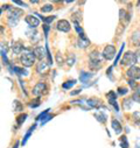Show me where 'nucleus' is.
<instances>
[{
    "mask_svg": "<svg viewBox=\"0 0 140 148\" xmlns=\"http://www.w3.org/2000/svg\"><path fill=\"white\" fill-rule=\"evenodd\" d=\"M90 68L93 70H98L102 68V56L98 51H92L90 54Z\"/></svg>",
    "mask_w": 140,
    "mask_h": 148,
    "instance_id": "obj_1",
    "label": "nucleus"
},
{
    "mask_svg": "<svg viewBox=\"0 0 140 148\" xmlns=\"http://www.w3.org/2000/svg\"><path fill=\"white\" fill-rule=\"evenodd\" d=\"M137 61H138V60H137L135 54L132 53V51H127V53L124 54V57H123V60H121V63H123L124 65H131V66H133V64H134Z\"/></svg>",
    "mask_w": 140,
    "mask_h": 148,
    "instance_id": "obj_2",
    "label": "nucleus"
},
{
    "mask_svg": "<svg viewBox=\"0 0 140 148\" xmlns=\"http://www.w3.org/2000/svg\"><path fill=\"white\" fill-rule=\"evenodd\" d=\"M20 61L25 66H32L33 63L35 62V55L33 53H25L21 55Z\"/></svg>",
    "mask_w": 140,
    "mask_h": 148,
    "instance_id": "obj_3",
    "label": "nucleus"
},
{
    "mask_svg": "<svg viewBox=\"0 0 140 148\" xmlns=\"http://www.w3.org/2000/svg\"><path fill=\"white\" fill-rule=\"evenodd\" d=\"M46 93H48V86L42 82L38 83L33 89V95L34 96L39 97V96H42V95H46Z\"/></svg>",
    "mask_w": 140,
    "mask_h": 148,
    "instance_id": "obj_4",
    "label": "nucleus"
},
{
    "mask_svg": "<svg viewBox=\"0 0 140 148\" xmlns=\"http://www.w3.org/2000/svg\"><path fill=\"white\" fill-rule=\"evenodd\" d=\"M115 55H116V48L113 46H106V47L104 48L103 56H104L105 60L110 61V60H112L115 57Z\"/></svg>",
    "mask_w": 140,
    "mask_h": 148,
    "instance_id": "obj_5",
    "label": "nucleus"
},
{
    "mask_svg": "<svg viewBox=\"0 0 140 148\" xmlns=\"http://www.w3.org/2000/svg\"><path fill=\"white\" fill-rule=\"evenodd\" d=\"M127 76L130 77V78H132V79H139L140 78V68H138V66H135V65H133V66H131L128 70H127Z\"/></svg>",
    "mask_w": 140,
    "mask_h": 148,
    "instance_id": "obj_6",
    "label": "nucleus"
},
{
    "mask_svg": "<svg viewBox=\"0 0 140 148\" xmlns=\"http://www.w3.org/2000/svg\"><path fill=\"white\" fill-rule=\"evenodd\" d=\"M23 12H22V10H19V8H10V11H8V21L11 22V21H13V19H15L16 21H18V19H19V16L22 14Z\"/></svg>",
    "mask_w": 140,
    "mask_h": 148,
    "instance_id": "obj_7",
    "label": "nucleus"
},
{
    "mask_svg": "<svg viewBox=\"0 0 140 148\" xmlns=\"http://www.w3.org/2000/svg\"><path fill=\"white\" fill-rule=\"evenodd\" d=\"M25 20H26V22H27L30 27H33V28L38 27V26L40 25V20H39L36 16H33V15H27Z\"/></svg>",
    "mask_w": 140,
    "mask_h": 148,
    "instance_id": "obj_8",
    "label": "nucleus"
},
{
    "mask_svg": "<svg viewBox=\"0 0 140 148\" xmlns=\"http://www.w3.org/2000/svg\"><path fill=\"white\" fill-rule=\"evenodd\" d=\"M57 29L64 33H68L70 30V23L67 20H60L57 22Z\"/></svg>",
    "mask_w": 140,
    "mask_h": 148,
    "instance_id": "obj_9",
    "label": "nucleus"
},
{
    "mask_svg": "<svg viewBox=\"0 0 140 148\" xmlns=\"http://www.w3.org/2000/svg\"><path fill=\"white\" fill-rule=\"evenodd\" d=\"M34 55H35V57H38L39 60H43L45 58V56H46V53H45V49L42 48V47H35L34 48Z\"/></svg>",
    "mask_w": 140,
    "mask_h": 148,
    "instance_id": "obj_10",
    "label": "nucleus"
},
{
    "mask_svg": "<svg viewBox=\"0 0 140 148\" xmlns=\"http://www.w3.org/2000/svg\"><path fill=\"white\" fill-rule=\"evenodd\" d=\"M116 98H117V96H116V93H115L113 91L109 92V95H108L109 103H110L111 105H113V106H115V108H116L117 111H119V106H118V104H117V101H116Z\"/></svg>",
    "mask_w": 140,
    "mask_h": 148,
    "instance_id": "obj_11",
    "label": "nucleus"
},
{
    "mask_svg": "<svg viewBox=\"0 0 140 148\" xmlns=\"http://www.w3.org/2000/svg\"><path fill=\"white\" fill-rule=\"evenodd\" d=\"M89 45H90V41L86 39L85 34L82 35V36H80V39H78V47H80V48H85V47H88Z\"/></svg>",
    "mask_w": 140,
    "mask_h": 148,
    "instance_id": "obj_12",
    "label": "nucleus"
},
{
    "mask_svg": "<svg viewBox=\"0 0 140 148\" xmlns=\"http://www.w3.org/2000/svg\"><path fill=\"white\" fill-rule=\"evenodd\" d=\"M112 128H113V131H115L117 134H120L121 131H123V127H121L120 123L117 121V120H113V121H112Z\"/></svg>",
    "mask_w": 140,
    "mask_h": 148,
    "instance_id": "obj_13",
    "label": "nucleus"
},
{
    "mask_svg": "<svg viewBox=\"0 0 140 148\" xmlns=\"http://www.w3.org/2000/svg\"><path fill=\"white\" fill-rule=\"evenodd\" d=\"M92 77V73H89V72H82L81 73V76H80V79H81V82H83V83H85L88 79H90Z\"/></svg>",
    "mask_w": 140,
    "mask_h": 148,
    "instance_id": "obj_14",
    "label": "nucleus"
},
{
    "mask_svg": "<svg viewBox=\"0 0 140 148\" xmlns=\"http://www.w3.org/2000/svg\"><path fill=\"white\" fill-rule=\"evenodd\" d=\"M12 48H13V51H14V54H20V53L22 51V49H23L22 45H20V43H14Z\"/></svg>",
    "mask_w": 140,
    "mask_h": 148,
    "instance_id": "obj_15",
    "label": "nucleus"
},
{
    "mask_svg": "<svg viewBox=\"0 0 140 148\" xmlns=\"http://www.w3.org/2000/svg\"><path fill=\"white\" fill-rule=\"evenodd\" d=\"M48 69V65L45 63V62H41V63H39L38 64V66H36V70H38V72H42L43 70H47Z\"/></svg>",
    "mask_w": 140,
    "mask_h": 148,
    "instance_id": "obj_16",
    "label": "nucleus"
},
{
    "mask_svg": "<svg viewBox=\"0 0 140 148\" xmlns=\"http://www.w3.org/2000/svg\"><path fill=\"white\" fill-rule=\"evenodd\" d=\"M88 104L90 106H92V107H99V106H102V104L98 100H96V99H89L88 100Z\"/></svg>",
    "mask_w": 140,
    "mask_h": 148,
    "instance_id": "obj_17",
    "label": "nucleus"
},
{
    "mask_svg": "<svg viewBox=\"0 0 140 148\" xmlns=\"http://www.w3.org/2000/svg\"><path fill=\"white\" fill-rule=\"evenodd\" d=\"M12 70H13V71H16V73H18V75H27V71H26L25 69H22V68H18V66H14Z\"/></svg>",
    "mask_w": 140,
    "mask_h": 148,
    "instance_id": "obj_18",
    "label": "nucleus"
},
{
    "mask_svg": "<svg viewBox=\"0 0 140 148\" xmlns=\"http://www.w3.org/2000/svg\"><path fill=\"white\" fill-rule=\"evenodd\" d=\"M76 84V81L75 79H73V81H68L67 83H64L62 86H63V89H69V88H71V86H74Z\"/></svg>",
    "mask_w": 140,
    "mask_h": 148,
    "instance_id": "obj_19",
    "label": "nucleus"
},
{
    "mask_svg": "<svg viewBox=\"0 0 140 148\" xmlns=\"http://www.w3.org/2000/svg\"><path fill=\"white\" fill-rule=\"evenodd\" d=\"M35 127H36V125H33V126L30 127V130H29V131L27 132V134H26V136H25V139H23V141H22V145H25V143H26V141L28 140V138H29L30 133H32V132L34 131V128H35Z\"/></svg>",
    "mask_w": 140,
    "mask_h": 148,
    "instance_id": "obj_20",
    "label": "nucleus"
},
{
    "mask_svg": "<svg viewBox=\"0 0 140 148\" xmlns=\"http://www.w3.org/2000/svg\"><path fill=\"white\" fill-rule=\"evenodd\" d=\"M74 25H75V28H76V30H77V33L80 34V36H82V35H84V33H83V29L80 27V25H78V22L77 21H75L74 22Z\"/></svg>",
    "mask_w": 140,
    "mask_h": 148,
    "instance_id": "obj_21",
    "label": "nucleus"
},
{
    "mask_svg": "<svg viewBox=\"0 0 140 148\" xmlns=\"http://www.w3.org/2000/svg\"><path fill=\"white\" fill-rule=\"evenodd\" d=\"M26 118H27V114H21V116H19V117L16 118V119H18V120H16L18 125H21V124L26 120Z\"/></svg>",
    "mask_w": 140,
    "mask_h": 148,
    "instance_id": "obj_22",
    "label": "nucleus"
},
{
    "mask_svg": "<svg viewBox=\"0 0 140 148\" xmlns=\"http://www.w3.org/2000/svg\"><path fill=\"white\" fill-rule=\"evenodd\" d=\"M48 112H49V108H48V110H46L43 113H41V114L38 117V120H42V119H45V120H46V119H47V117H48V116H47V114H48Z\"/></svg>",
    "mask_w": 140,
    "mask_h": 148,
    "instance_id": "obj_23",
    "label": "nucleus"
},
{
    "mask_svg": "<svg viewBox=\"0 0 140 148\" xmlns=\"http://www.w3.org/2000/svg\"><path fill=\"white\" fill-rule=\"evenodd\" d=\"M51 10H53V5H45L43 7H41V11L45 12V13L46 12H50Z\"/></svg>",
    "mask_w": 140,
    "mask_h": 148,
    "instance_id": "obj_24",
    "label": "nucleus"
},
{
    "mask_svg": "<svg viewBox=\"0 0 140 148\" xmlns=\"http://www.w3.org/2000/svg\"><path fill=\"white\" fill-rule=\"evenodd\" d=\"M120 145H121L123 148H127V147H128L127 141H126V136H121V139H120Z\"/></svg>",
    "mask_w": 140,
    "mask_h": 148,
    "instance_id": "obj_25",
    "label": "nucleus"
},
{
    "mask_svg": "<svg viewBox=\"0 0 140 148\" xmlns=\"http://www.w3.org/2000/svg\"><path fill=\"white\" fill-rule=\"evenodd\" d=\"M133 99H135V101L140 103V89H139L138 91L134 92V95H133Z\"/></svg>",
    "mask_w": 140,
    "mask_h": 148,
    "instance_id": "obj_26",
    "label": "nucleus"
},
{
    "mask_svg": "<svg viewBox=\"0 0 140 148\" xmlns=\"http://www.w3.org/2000/svg\"><path fill=\"white\" fill-rule=\"evenodd\" d=\"M42 20L46 22V25L47 23H49V22H53L54 20H55V16H48V18H42Z\"/></svg>",
    "mask_w": 140,
    "mask_h": 148,
    "instance_id": "obj_27",
    "label": "nucleus"
},
{
    "mask_svg": "<svg viewBox=\"0 0 140 148\" xmlns=\"http://www.w3.org/2000/svg\"><path fill=\"white\" fill-rule=\"evenodd\" d=\"M14 105H15V108H14L15 111H21V110H22V106H21V104H20L18 100L14 101Z\"/></svg>",
    "mask_w": 140,
    "mask_h": 148,
    "instance_id": "obj_28",
    "label": "nucleus"
},
{
    "mask_svg": "<svg viewBox=\"0 0 140 148\" xmlns=\"http://www.w3.org/2000/svg\"><path fill=\"white\" fill-rule=\"evenodd\" d=\"M128 92V90L126 89V88H119L118 89V93L119 95H125V93H127Z\"/></svg>",
    "mask_w": 140,
    "mask_h": 148,
    "instance_id": "obj_29",
    "label": "nucleus"
},
{
    "mask_svg": "<svg viewBox=\"0 0 140 148\" xmlns=\"http://www.w3.org/2000/svg\"><path fill=\"white\" fill-rule=\"evenodd\" d=\"M74 62H75V56L73 55V56H71V58H70V56H69L68 62H67V63H68V65H73V64H74Z\"/></svg>",
    "mask_w": 140,
    "mask_h": 148,
    "instance_id": "obj_30",
    "label": "nucleus"
},
{
    "mask_svg": "<svg viewBox=\"0 0 140 148\" xmlns=\"http://www.w3.org/2000/svg\"><path fill=\"white\" fill-rule=\"evenodd\" d=\"M39 104H40V99L38 98V99H36V101L30 103V104H29V106H30V107H36V106H39Z\"/></svg>",
    "mask_w": 140,
    "mask_h": 148,
    "instance_id": "obj_31",
    "label": "nucleus"
},
{
    "mask_svg": "<svg viewBox=\"0 0 140 148\" xmlns=\"http://www.w3.org/2000/svg\"><path fill=\"white\" fill-rule=\"evenodd\" d=\"M96 117L98 118V120H99L100 123H104V121H105V116H104V114H99V116L96 114Z\"/></svg>",
    "mask_w": 140,
    "mask_h": 148,
    "instance_id": "obj_32",
    "label": "nucleus"
},
{
    "mask_svg": "<svg viewBox=\"0 0 140 148\" xmlns=\"http://www.w3.org/2000/svg\"><path fill=\"white\" fill-rule=\"evenodd\" d=\"M56 57H57V63L61 65V64L63 63V58H62V56H61L60 54H57V56H56Z\"/></svg>",
    "mask_w": 140,
    "mask_h": 148,
    "instance_id": "obj_33",
    "label": "nucleus"
},
{
    "mask_svg": "<svg viewBox=\"0 0 140 148\" xmlns=\"http://www.w3.org/2000/svg\"><path fill=\"white\" fill-rule=\"evenodd\" d=\"M43 28H45V35H46V38L48 36V30H49V27H48V25H45L43 26Z\"/></svg>",
    "mask_w": 140,
    "mask_h": 148,
    "instance_id": "obj_34",
    "label": "nucleus"
},
{
    "mask_svg": "<svg viewBox=\"0 0 140 148\" xmlns=\"http://www.w3.org/2000/svg\"><path fill=\"white\" fill-rule=\"evenodd\" d=\"M81 92V89L80 90H75V91H73V92H70V95H71V96H75V95H78Z\"/></svg>",
    "mask_w": 140,
    "mask_h": 148,
    "instance_id": "obj_35",
    "label": "nucleus"
},
{
    "mask_svg": "<svg viewBox=\"0 0 140 148\" xmlns=\"http://www.w3.org/2000/svg\"><path fill=\"white\" fill-rule=\"evenodd\" d=\"M135 56H137V60L140 62V49H139V50L135 53Z\"/></svg>",
    "mask_w": 140,
    "mask_h": 148,
    "instance_id": "obj_36",
    "label": "nucleus"
},
{
    "mask_svg": "<svg viewBox=\"0 0 140 148\" xmlns=\"http://www.w3.org/2000/svg\"><path fill=\"white\" fill-rule=\"evenodd\" d=\"M128 84L132 86V88H134L135 85H134V79H131V81H128Z\"/></svg>",
    "mask_w": 140,
    "mask_h": 148,
    "instance_id": "obj_37",
    "label": "nucleus"
},
{
    "mask_svg": "<svg viewBox=\"0 0 140 148\" xmlns=\"http://www.w3.org/2000/svg\"><path fill=\"white\" fill-rule=\"evenodd\" d=\"M14 4H18V5H20V6H26L22 1H14Z\"/></svg>",
    "mask_w": 140,
    "mask_h": 148,
    "instance_id": "obj_38",
    "label": "nucleus"
},
{
    "mask_svg": "<svg viewBox=\"0 0 140 148\" xmlns=\"http://www.w3.org/2000/svg\"><path fill=\"white\" fill-rule=\"evenodd\" d=\"M16 146H18V143H16V145H15V147H14V148H16Z\"/></svg>",
    "mask_w": 140,
    "mask_h": 148,
    "instance_id": "obj_39",
    "label": "nucleus"
}]
</instances>
